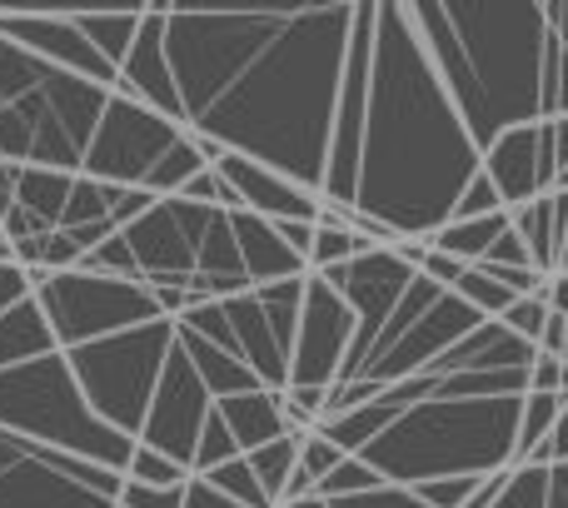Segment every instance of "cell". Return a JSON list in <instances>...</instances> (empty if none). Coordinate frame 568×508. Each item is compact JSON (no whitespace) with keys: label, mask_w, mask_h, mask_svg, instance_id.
I'll use <instances>...</instances> for the list:
<instances>
[{"label":"cell","mask_w":568,"mask_h":508,"mask_svg":"<svg viewBox=\"0 0 568 508\" xmlns=\"http://www.w3.org/2000/svg\"><path fill=\"white\" fill-rule=\"evenodd\" d=\"M220 160V150L210 140L185 135L180 125H170L165 115L135 105V100L110 90L100 125L90 135V150L80 160V175L95 185H120V190H145V195H175L190 175L210 170Z\"/></svg>","instance_id":"obj_7"},{"label":"cell","mask_w":568,"mask_h":508,"mask_svg":"<svg viewBox=\"0 0 568 508\" xmlns=\"http://www.w3.org/2000/svg\"><path fill=\"white\" fill-rule=\"evenodd\" d=\"M474 484L479 479H429V484H414V499L424 508H464V499L474 494Z\"/></svg>","instance_id":"obj_32"},{"label":"cell","mask_w":568,"mask_h":508,"mask_svg":"<svg viewBox=\"0 0 568 508\" xmlns=\"http://www.w3.org/2000/svg\"><path fill=\"white\" fill-rule=\"evenodd\" d=\"M170 344H175V319H155L140 324V329H120L110 339L80 344V349L65 354V364L90 414L100 424H110L115 434L135 439L140 424H145L155 379L165 369Z\"/></svg>","instance_id":"obj_9"},{"label":"cell","mask_w":568,"mask_h":508,"mask_svg":"<svg viewBox=\"0 0 568 508\" xmlns=\"http://www.w3.org/2000/svg\"><path fill=\"white\" fill-rule=\"evenodd\" d=\"M0 429L115 474H125L130 449H135V439L115 434L90 414L60 349L16 364V369H0Z\"/></svg>","instance_id":"obj_6"},{"label":"cell","mask_w":568,"mask_h":508,"mask_svg":"<svg viewBox=\"0 0 568 508\" xmlns=\"http://www.w3.org/2000/svg\"><path fill=\"white\" fill-rule=\"evenodd\" d=\"M210 170L220 175V185H230V195L240 200V210L265 220V225H280V220H304V225H314V220H320V195H314V190H300L294 180L255 165V160L220 155Z\"/></svg>","instance_id":"obj_13"},{"label":"cell","mask_w":568,"mask_h":508,"mask_svg":"<svg viewBox=\"0 0 568 508\" xmlns=\"http://www.w3.org/2000/svg\"><path fill=\"white\" fill-rule=\"evenodd\" d=\"M354 6H160L180 130L320 195Z\"/></svg>","instance_id":"obj_1"},{"label":"cell","mask_w":568,"mask_h":508,"mask_svg":"<svg viewBox=\"0 0 568 508\" xmlns=\"http://www.w3.org/2000/svg\"><path fill=\"white\" fill-rule=\"evenodd\" d=\"M509 225V215H479V220H449L444 230H434L429 240H424V250H434V254H449L454 264H479L484 260V250L494 245V235Z\"/></svg>","instance_id":"obj_20"},{"label":"cell","mask_w":568,"mask_h":508,"mask_svg":"<svg viewBox=\"0 0 568 508\" xmlns=\"http://www.w3.org/2000/svg\"><path fill=\"white\" fill-rule=\"evenodd\" d=\"M384 489V479L374 469H364L359 459H339L320 484H314V499H349V494H369Z\"/></svg>","instance_id":"obj_29"},{"label":"cell","mask_w":568,"mask_h":508,"mask_svg":"<svg viewBox=\"0 0 568 508\" xmlns=\"http://www.w3.org/2000/svg\"><path fill=\"white\" fill-rule=\"evenodd\" d=\"M215 414H220V424L230 429V439H235L240 454L265 449V444H275L280 434H290V424H284V409H280V394H275V389H250V394H230V399H215Z\"/></svg>","instance_id":"obj_17"},{"label":"cell","mask_w":568,"mask_h":508,"mask_svg":"<svg viewBox=\"0 0 568 508\" xmlns=\"http://www.w3.org/2000/svg\"><path fill=\"white\" fill-rule=\"evenodd\" d=\"M339 459H344V454L334 449V444L324 439L320 429H304V434H300V449H294V469L310 479V489H314V484H320Z\"/></svg>","instance_id":"obj_30"},{"label":"cell","mask_w":568,"mask_h":508,"mask_svg":"<svg viewBox=\"0 0 568 508\" xmlns=\"http://www.w3.org/2000/svg\"><path fill=\"white\" fill-rule=\"evenodd\" d=\"M568 414V394H524L519 399V429H514V464H524Z\"/></svg>","instance_id":"obj_21"},{"label":"cell","mask_w":568,"mask_h":508,"mask_svg":"<svg viewBox=\"0 0 568 508\" xmlns=\"http://www.w3.org/2000/svg\"><path fill=\"white\" fill-rule=\"evenodd\" d=\"M125 484H140V489H185L190 474L180 469V464H170L165 454L135 444V449H130V464H125Z\"/></svg>","instance_id":"obj_25"},{"label":"cell","mask_w":568,"mask_h":508,"mask_svg":"<svg viewBox=\"0 0 568 508\" xmlns=\"http://www.w3.org/2000/svg\"><path fill=\"white\" fill-rule=\"evenodd\" d=\"M568 190V115L539 120V195Z\"/></svg>","instance_id":"obj_23"},{"label":"cell","mask_w":568,"mask_h":508,"mask_svg":"<svg viewBox=\"0 0 568 508\" xmlns=\"http://www.w3.org/2000/svg\"><path fill=\"white\" fill-rule=\"evenodd\" d=\"M20 299H30V274L16 260H0V314L16 309Z\"/></svg>","instance_id":"obj_37"},{"label":"cell","mask_w":568,"mask_h":508,"mask_svg":"<svg viewBox=\"0 0 568 508\" xmlns=\"http://www.w3.org/2000/svg\"><path fill=\"white\" fill-rule=\"evenodd\" d=\"M0 260H10V254H6V235H0Z\"/></svg>","instance_id":"obj_43"},{"label":"cell","mask_w":568,"mask_h":508,"mask_svg":"<svg viewBox=\"0 0 568 508\" xmlns=\"http://www.w3.org/2000/svg\"><path fill=\"white\" fill-rule=\"evenodd\" d=\"M225 459H240V449H235V439H230V429L220 424V414L210 409V419L200 424V439H195V454H190V474H210V469H220Z\"/></svg>","instance_id":"obj_28"},{"label":"cell","mask_w":568,"mask_h":508,"mask_svg":"<svg viewBox=\"0 0 568 508\" xmlns=\"http://www.w3.org/2000/svg\"><path fill=\"white\" fill-rule=\"evenodd\" d=\"M210 409H215V399L205 394L200 374L190 369L185 349L170 344L165 369H160V379H155V394H150V409H145V424H140L135 444L165 454L170 464H180V469L190 474V454H195L200 424L210 419Z\"/></svg>","instance_id":"obj_12"},{"label":"cell","mask_w":568,"mask_h":508,"mask_svg":"<svg viewBox=\"0 0 568 508\" xmlns=\"http://www.w3.org/2000/svg\"><path fill=\"white\" fill-rule=\"evenodd\" d=\"M354 334V314L320 274H304V294H300V324H294V344H290V374L284 389H314L329 394L334 374L344 364Z\"/></svg>","instance_id":"obj_11"},{"label":"cell","mask_w":568,"mask_h":508,"mask_svg":"<svg viewBox=\"0 0 568 508\" xmlns=\"http://www.w3.org/2000/svg\"><path fill=\"white\" fill-rule=\"evenodd\" d=\"M180 508H240V504H230L225 494H215L205 479H195V474H190L185 494H180Z\"/></svg>","instance_id":"obj_40"},{"label":"cell","mask_w":568,"mask_h":508,"mask_svg":"<svg viewBox=\"0 0 568 508\" xmlns=\"http://www.w3.org/2000/svg\"><path fill=\"white\" fill-rule=\"evenodd\" d=\"M40 354H55V339H50V324L40 314L36 294L20 299L16 309L0 314V369H16V364H30Z\"/></svg>","instance_id":"obj_19"},{"label":"cell","mask_w":568,"mask_h":508,"mask_svg":"<svg viewBox=\"0 0 568 508\" xmlns=\"http://www.w3.org/2000/svg\"><path fill=\"white\" fill-rule=\"evenodd\" d=\"M549 499V469H534V464H514L504 474V489L494 494L489 508H544Z\"/></svg>","instance_id":"obj_26"},{"label":"cell","mask_w":568,"mask_h":508,"mask_svg":"<svg viewBox=\"0 0 568 508\" xmlns=\"http://www.w3.org/2000/svg\"><path fill=\"white\" fill-rule=\"evenodd\" d=\"M354 254H364V245L349 235V230H334V225H314V240H310V254H304V270L320 274V270H334V264H349Z\"/></svg>","instance_id":"obj_27"},{"label":"cell","mask_w":568,"mask_h":508,"mask_svg":"<svg viewBox=\"0 0 568 508\" xmlns=\"http://www.w3.org/2000/svg\"><path fill=\"white\" fill-rule=\"evenodd\" d=\"M519 399H424L394 414L354 459L394 489L429 479H489L514 469Z\"/></svg>","instance_id":"obj_4"},{"label":"cell","mask_w":568,"mask_h":508,"mask_svg":"<svg viewBox=\"0 0 568 508\" xmlns=\"http://www.w3.org/2000/svg\"><path fill=\"white\" fill-rule=\"evenodd\" d=\"M524 394H568V359L534 354V364H529V389H524Z\"/></svg>","instance_id":"obj_35"},{"label":"cell","mask_w":568,"mask_h":508,"mask_svg":"<svg viewBox=\"0 0 568 508\" xmlns=\"http://www.w3.org/2000/svg\"><path fill=\"white\" fill-rule=\"evenodd\" d=\"M140 20H145V6H120V10H75V30L90 40L100 60L120 75V60L130 55L140 35Z\"/></svg>","instance_id":"obj_18"},{"label":"cell","mask_w":568,"mask_h":508,"mask_svg":"<svg viewBox=\"0 0 568 508\" xmlns=\"http://www.w3.org/2000/svg\"><path fill=\"white\" fill-rule=\"evenodd\" d=\"M479 175V150L469 145L449 110L399 0H374L369 40V105H364L359 170L349 210L384 230L394 245L429 240L449 225L454 200Z\"/></svg>","instance_id":"obj_2"},{"label":"cell","mask_w":568,"mask_h":508,"mask_svg":"<svg viewBox=\"0 0 568 508\" xmlns=\"http://www.w3.org/2000/svg\"><path fill=\"white\" fill-rule=\"evenodd\" d=\"M275 235H280V245L290 250L294 260H304V254H310V240H314V225H304V220H280Z\"/></svg>","instance_id":"obj_41"},{"label":"cell","mask_w":568,"mask_h":508,"mask_svg":"<svg viewBox=\"0 0 568 508\" xmlns=\"http://www.w3.org/2000/svg\"><path fill=\"white\" fill-rule=\"evenodd\" d=\"M105 100L110 90L0 40V160L6 165L80 175Z\"/></svg>","instance_id":"obj_5"},{"label":"cell","mask_w":568,"mask_h":508,"mask_svg":"<svg viewBox=\"0 0 568 508\" xmlns=\"http://www.w3.org/2000/svg\"><path fill=\"white\" fill-rule=\"evenodd\" d=\"M479 175L499 195V210L514 215L529 200H539V125L504 130L489 150L479 155Z\"/></svg>","instance_id":"obj_14"},{"label":"cell","mask_w":568,"mask_h":508,"mask_svg":"<svg viewBox=\"0 0 568 508\" xmlns=\"http://www.w3.org/2000/svg\"><path fill=\"white\" fill-rule=\"evenodd\" d=\"M504 474H509V469H499V474H489V479L474 484V494L464 499V508H489V504H494V494L504 489Z\"/></svg>","instance_id":"obj_42"},{"label":"cell","mask_w":568,"mask_h":508,"mask_svg":"<svg viewBox=\"0 0 568 508\" xmlns=\"http://www.w3.org/2000/svg\"><path fill=\"white\" fill-rule=\"evenodd\" d=\"M404 26L479 155L504 130L544 120L549 0H414L404 6Z\"/></svg>","instance_id":"obj_3"},{"label":"cell","mask_w":568,"mask_h":508,"mask_svg":"<svg viewBox=\"0 0 568 508\" xmlns=\"http://www.w3.org/2000/svg\"><path fill=\"white\" fill-rule=\"evenodd\" d=\"M294 449H300V434H280L275 444H265V449H250V454H240V459L250 464V474H255V484L265 489V499L270 504H280V494H284V479H290V469H294Z\"/></svg>","instance_id":"obj_22"},{"label":"cell","mask_w":568,"mask_h":508,"mask_svg":"<svg viewBox=\"0 0 568 508\" xmlns=\"http://www.w3.org/2000/svg\"><path fill=\"white\" fill-rule=\"evenodd\" d=\"M36 304L50 324V339L60 354L80 349V344L110 339L120 329H140V324L170 319L165 304L145 284L115 280V274H90V270H65L45 274L36 289Z\"/></svg>","instance_id":"obj_10"},{"label":"cell","mask_w":568,"mask_h":508,"mask_svg":"<svg viewBox=\"0 0 568 508\" xmlns=\"http://www.w3.org/2000/svg\"><path fill=\"white\" fill-rule=\"evenodd\" d=\"M230 240H235V254H240V270H245L250 289H260V284H280V280H300L304 260H294L290 250L280 245L275 225H265V220L255 215H230Z\"/></svg>","instance_id":"obj_16"},{"label":"cell","mask_w":568,"mask_h":508,"mask_svg":"<svg viewBox=\"0 0 568 508\" xmlns=\"http://www.w3.org/2000/svg\"><path fill=\"white\" fill-rule=\"evenodd\" d=\"M514 235L529 250V264L539 274H568L564 250H568V190H554V195L529 200L524 210L509 215Z\"/></svg>","instance_id":"obj_15"},{"label":"cell","mask_w":568,"mask_h":508,"mask_svg":"<svg viewBox=\"0 0 568 508\" xmlns=\"http://www.w3.org/2000/svg\"><path fill=\"white\" fill-rule=\"evenodd\" d=\"M220 215H225V210L190 205V200H180V195H160V200H150V210L140 220H130L105 245L90 250L85 260H80V270L115 274V280L145 284V289L190 294L200 245H205L210 225H215Z\"/></svg>","instance_id":"obj_8"},{"label":"cell","mask_w":568,"mask_h":508,"mask_svg":"<svg viewBox=\"0 0 568 508\" xmlns=\"http://www.w3.org/2000/svg\"><path fill=\"white\" fill-rule=\"evenodd\" d=\"M479 215H504V210H499V195L489 190V180L474 175L469 185H464V195L454 200V215L449 220H479Z\"/></svg>","instance_id":"obj_33"},{"label":"cell","mask_w":568,"mask_h":508,"mask_svg":"<svg viewBox=\"0 0 568 508\" xmlns=\"http://www.w3.org/2000/svg\"><path fill=\"white\" fill-rule=\"evenodd\" d=\"M544 319H549V309H544V299H539V294H529V299H514L509 309L499 314V324H504V329H509L514 339H524V344H534V339H539Z\"/></svg>","instance_id":"obj_31"},{"label":"cell","mask_w":568,"mask_h":508,"mask_svg":"<svg viewBox=\"0 0 568 508\" xmlns=\"http://www.w3.org/2000/svg\"><path fill=\"white\" fill-rule=\"evenodd\" d=\"M180 494L185 489H140V484H125L120 489V508H180Z\"/></svg>","instance_id":"obj_38"},{"label":"cell","mask_w":568,"mask_h":508,"mask_svg":"<svg viewBox=\"0 0 568 508\" xmlns=\"http://www.w3.org/2000/svg\"><path fill=\"white\" fill-rule=\"evenodd\" d=\"M324 508H424V504L414 499L409 489H394V484H384V489L349 494V499H324Z\"/></svg>","instance_id":"obj_34"},{"label":"cell","mask_w":568,"mask_h":508,"mask_svg":"<svg viewBox=\"0 0 568 508\" xmlns=\"http://www.w3.org/2000/svg\"><path fill=\"white\" fill-rule=\"evenodd\" d=\"M479 264H504V270H534L529 264V250H524V240L514 235V225H504L499 235H494V245L484 250Z\"/></svg>","instance_id":"obj_36"},{"label":"cell","mask_w":568,"mask_h":508,"mask_svg":"<svg viewBox=\"0 0 568 508\" xmlns=\"http://www.w3.org/2000/svg\"><path fill=\"white\" fill-rule=\"evenodd\" d=\"M534 349L549 354V359H568V314H554V309H549V319H544V329H539V339H534Z\"/></svg>","instance_id":"obj_39"},{"label":"cell","mask_w":568,"mask_h":508,"mask_svg":"<svg viewBox=\"0 0 568 508\" xmlns=\"http://www.w3.org/2000/svg\"><path fill=\"white\" fill-rule=\"evenodd\" d=\"M200 479H205L215 494H225L230 504H240V508H275V504L265 499V489L255 484V474H250V464H245V459H225L220 469L200 474Z\"/></svg>","instance_id":"obj_24"}]
</instances>
